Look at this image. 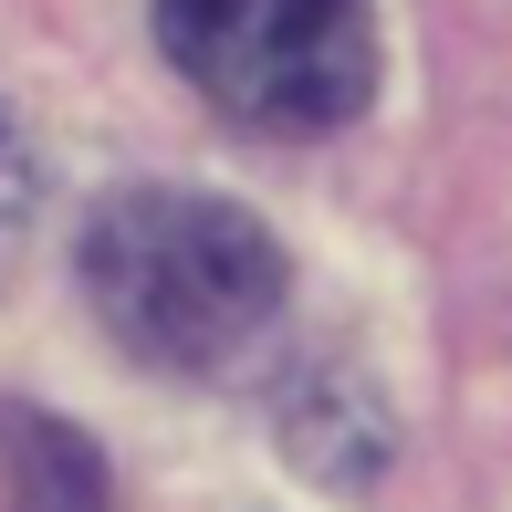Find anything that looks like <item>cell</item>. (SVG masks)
<instances>
[{"instance_id":"1","label":"cell","mask_w":512,"mask_h":512,"mask_svg":"<svg viewBox=\"0 0 512 512\" xmlns=\"http://www.w3.org/2000/svg\"><path fill=\"white\" fill-rule=\"evenodd\" d=\"M84 304L136 366L220 377L283 314V241L209 189H126L84 230Z\"/></svg>"},{"instance_id":"2","label":"cell","mask_w":512,"mask_h":512,"mask_svg":"<svg viewBox=\"0 0 512 512\" xmlns=\"http://www.w3.org/2000/svg\"><path fill=\"white\" fill-rule=\"evenodd\" d=\"M157 42L220 115L262 136H324L366 105V0H157Z\"/></svg>"},{"instance_id":"3","label":"cell","mask_w":512,"mask_h":512,"mask_svg":"<svg viewBox=\"0 0 512 512\" xmlns=\"http://www.w3.org/2000/svg\"><path fill=\"white\" fill-rule=\"evenodd\" d=\"M32 209H42V168H32V147H21V126L0 115V272L32 241Z\"/></svg>"}]
</instances>
